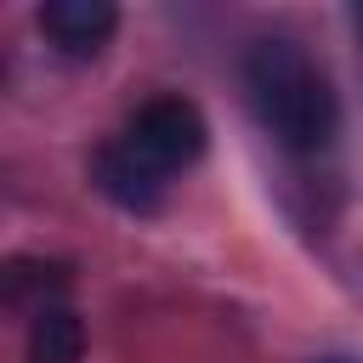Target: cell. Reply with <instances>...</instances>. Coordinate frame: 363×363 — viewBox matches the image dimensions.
<instances>
[{
  "label": "cell",
  "instance_id": "5",
  "mask_svg": "<svg viewBox=\"0 0 363 363\" xmlns=\"http://www.w3.org/2000/svg\"><path fill=\"white\" fill-rule=\"evenodd\" d=\"M85 357V323L74 306L51 301L28 318V363H79Z\"/></svg>",
  "mask_w": 363,
  "mask_h": 363
},
{
  "label": "cell",
  "instance_id": "4",
  "mask_svg": "<svg viewBox=\"0 0 363 363\" xmlns=\"http://www.w3.org/2000/svg\"><path fill=\"white\" fill-rule=\"evenodd\" d=\"M91 187H96L108 204L130 210V216H147V210H159V204H164V176H159V170H147L125 142L96 147V159H91Z\"/></svg>",
  "mask_w": 363,
  "mask_h": 363
},
{
  "label": "cell",
  "instance_id": "7",
  "mask_svg": "<svg viewBox=\"0 0 363 363\" xmlns=\"http://www.w3.org/2000/svg\"><path fill=\"white\" fill-rule=\"evenodd\" d=\"M323 363H352V357H323Z\"/></svg>",
  "mask_w": 363,
  "mask_h": 363
},
{
  "label": "cell",
  "instance_id": "3",
  "mask_svg": "<svg viewBox=\"0 0 363 363\" xmlns=\"http://www.w3.org/2000/svg\"><path fill=\"white\" fill-rule=\"evenodd\" d=\"M113 28H119V6L113 0H45L40 6V34L74 62L96 57L113 40Z\"/></svg>",
  "mask_w": 363,
  "mask_h": 363
},
{
  "label": "cell",
  "instance_id": "1",
  "mask_svg": "<svg viewBox=\"0 0 363 363\" xmlns=\"http://www.w3.org/2000/svg\"><path fill=\"white\" fill-rule=\"evenodd\" d=\"M244 96L261 130L289 153H318L335 142L340 102L329 74L312 62V51L289 34H261L244 51Z\"/></svg>",
  "mask_w": 363,
  "mask_h": 363
},
{
  "label": "cell",
  "instance_id": "6",
  "mask_svg": "<svg viewBox=\"0 0 363 363\" xmlns=\"http://www.w3.org/2000/svg\"><path fill=\"white\" fill-rule=\"evenodd\" d=\"M68 289V261H11L6 267V295L11 301H34V312L40 306H51L57 295Z\"/></svg>",
  "mask_w": 363,
  "mask_h": 363
},
{
  "label": "cell",
  "instance_id": "2",
  "mask_svg": "<svg viewBox=\"0 0 363 363\" xmlns=\"http://www.w3.org/2000/svg\"><path fill=\"white\" fill-rule=\"evenodd\" d=\"M204 142H210V125L187 96H147L125 125V147L159 176H176V170L199 164Z\"/></svg>",
  "mask_w": 363,
  "mask_h": 363
}]
</instances>
